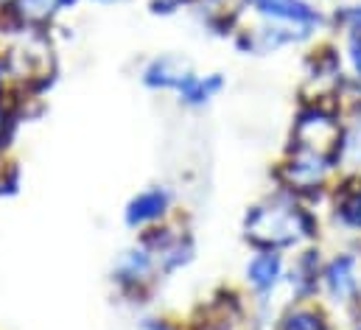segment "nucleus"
Masks as SVG:
<instances>
[{
    "mask_svg": "<svg viewBox=\"0 0 361 330\" xmlns=\"http://www.w3.org/2000/svg\"><path fill=\"white\" fill-rule=\"evenodd\" d=\"M317 221L314 216L300 207L288 196H274L269 202L252 207L244 221V236L258 249H288L297 247L300 241L314 238Z\"/></svg>",
    "mask_w": 361,
    "mask_h": 330,
    "instance_id": "1",
    "label": "nucleus"
},
{
    "mask_svg": "<svg viewBox=\"0 0 361 330\" xmlns=\"http://www.w3.org/2000/svg\"><path fill=\"white\" fill-rule=\"evenodd\" d=\"M174 210V190L169 185H149L137 190L126 207H123V224L129 230L146 233L152 227H160Z\"/></svg>",
    "mask_w": 361,
    "mask_h": 330,
    "instance_id": "2",
    "label": "nucleus"
},
{
    "mask_svg": "<svg viewBox=\"0 0 361 330\" xmlns=\"http://www.w3.org/2000/svg\"><path fill=\"white\" fill-rule=\"evenodd\" d=\"M157 274H163L160 260L146 244H135V247L123 249L118 255V260L112 263V280L118 283L121 291H140Z\"/></svg>",
    "mask_w": 361,
    "mask_h": 330,
    "instance_id": "3",
    "label": "nucleus"
},
{
    "mask_svg": "<svg viewBox=\"0 0 361 330\" xmlns=\"http://www.w3.org/2000/svg\"><path fill=\"white\" fill-rule=\"evenodd\" d=\"M267 23H277V25H286V28H294L305 37H311L319 23H322V14L317 6H311L308 0H261L252 6Z\"/></svg>",
    "mask_w": 361,
    "mask_h": 330,
    "instance_id": "4",
    "label": "nucleus"
},
{
    "mask_svg": "<svg viewBox=\"0 0 361 330\" xmlns=\"http://www.w3.org/2000/svg\"><path fill=\"white\" fill-rule=\"evenodd\" d=\"M196 73L190 59L182 56V54H157L152 56L143 71H140V82L146 90H154V92H177L182 84L188 82V76Z\"/></svg>",
    "mask_w": 361,
    "mask_h": 330,
    "instance_id": "5",
    "label": "nucleus"
},
{
    "mask_svg": "<svg viewBox=\"0 0 361 330\" xmlns=\"http://www.w3.org/2000/svg\"><path fill=\"white\" fill-rule=\"evenodd\" d=\"M244 277H247V286H250L261 300H267L271 291L283 283V277H286L283 255L274 252V249H258V252L247 260Z\"/></svg>",
    "mask_w": 361,
    "mask_h": 330,
    "instance_id": "6",
    "label": "nucleus"
},
{
    "mask_svg": "<svg viewBox=\"0 0 361 330\" xmlns=\"http://www.w3.org/2000/svg\"><path fill=\"white\" fill-rule=\"evenodd\" d=\"M356 257L342 252L331 257L322 269V286L334 302H350L359 294V271H356Z\"/></svg>",
    "mask_w": 361,
    "mask_h": 330,
    "instance_id": "7",
    "label": "nucleus"
},
{
    "mask_svg": "<svg viewBox=\"0 0 361 330\" xmlns=\"http://www.w3.org/2000/svg\"><path fill=\"white\" fill-rule=\"evenodd\" d=\"M224 87H227V82L221 73H190L188 82L182 84L174 95L185 109H204L221 95Z\"/></svg>",
    "mask_w": 361,
    "mask_h": 330,
    "instance_id": "8",
    "label": "nucleus"
},
{
    "mask_svg": "<svg viewBox=\"0 0 361 330\" xmlns=\"http://www.w3.org/2000/svg\"><path fill=\"white\" fill-rule=\"evenodd\" d=\"M6 11L20 23L42 25L59 14V0H11Z\"/></svg>",
    "mask_w": 361,
    "mask_h": 330,
    "instance_id": "9",
    "label": "nucleus"
},
{
    "mask_svg": "<svg viewBox=\"0 0 361 330\" xmlns=\"http://www.w3.org/2000/svg\"><path fill=\"white\" fill-rule=\"evenodd\" d=\"M280 330H328V322L314 308H291L280 319Z\"/></svg>",
    "mask_w": 361,
    "mask_h": 330,
    "instance_id": "10",
    "label": "nucleus"
},
{
    "mask_svg": "<svg viewBox=\"0 0 361 330\" xmlns=\"http://www.w3.org/2000/svg\"><path fill=\"white\" fill-rule=\"evenodd\" d=\"M336 219H339L345 227H350V230H361V190L348 193V196L339 202Z\"/></svg>",
    "mask_w": 361,
    "mask_h": 330,
    "instance_id": "11",
    "label": "nucleus"
},
{
    "mask_svg": "<svg viewBox=\"0 0 361 330\" xmlns=\"http://www.w3.org/2000/svg\"><path fill=\"white\" fill-rule=\"evenodd\" d=\"M339 23L348 31V39L361 42V6H348L339 11Z\"/></svg>",
    "mask_w": 361,
    "mask_h": 330,
    "instance_id": "12",
    "label": "nucleus"
},
{
    "mask_svg": "<svg viewBox=\"0 0 361 330\" xmlns=\"http://www.w3.org/2000/svg\"><path fill=\"white\" fill-rule=\"evenodd\" d=\"M348 56H350V65H353V71L359 73V79H361V42L348 39Z\"/></svg>",
    "mask_w": 361,
    "mask_h": 330,
    "instance_id": "13",
    "label": "nucleus"
},
{
    "mask_svg": "<svg viewBox=\"0 0 361 330\" xmlns=\"http://www.w3.org/2000/svg\"><path fill=\"white\" fill-rule=\"evenodd\" d=\"M143 330H177V325H171L169 319H160V317H146Z\"/></svg>",
    "mask_w": 361,
    "mask_h": 330,
    "instance_id": "14",
    "label": "nucleus"
},
{
    "mask_svg": "<svg viewBox=\"0 0 361 330\" xmlns=\"http://www.w3.org/2000/svg\"><path fill=\"white\" fill-rule=\"evenodd\" d=\"M345 152L350 154V160H356V163L361 160V126H359V132H356V138H353V140L345 146Z\"/></svg>",
    "mask_w": 361,
    "mask_h": 330,
    "instance_id": "15",
    "label": "nucleus"
},
{
    "mask_svg": "<svg viewBox=\"0 0 361 330\" xmlns=\"http://www.w3.org/2000/svg\"><path fill=\"white\" fill-rule=\"evenodd\" d=\"M6 109H3V101H0V143H3V132H6Z\"/></svg>",
    "mask_w": 361,
    "mask_h": 330,
    "instance_id": "16",
    "label": "nucleus"
},
{
    "mask_svg": "<svg viewBox=\"0 0 361 330\" xmlns=\"http://www.w3.org/2000/svg\"><path fill=\"white\" fill-rule=\"evenodd\" d=\"M98 6H121V3H129V0H92Z\"/></svg>",
    "mask_w": 361,
    "mask_h": 330,
    "instance_id": "17",
    "label": "nucleus"
},
{
    "mask_svg": "<svg viewBox=\"0 0 361 330\" xmlns=\"http://www.w3.org/2000/svg\"><path fill=\"white\" fill-rule=\"evenodd\" d=\"M3 87H6V68H3V62H0V95H3Z\"/></svg>",
    "mask_w": 361,
    "mask_h": 330,
    "instance_id": "18",
    "label": "nucleus"
},
{
    "mask_svg": "<svg viewBox=\"0 0 361 330\" xmlns=\"http://www.w3.org/2000/svg\"><path fill=\"white\" fill-rule=\"evenodd\" d=\"M255 3H261V0H250V6H255Z\"/></svg>",
    "mask_w": 361,
    "mask_h": 330,
    "instance_id": "19",
    "label": "nucleus"
},
{
    "mask_svg": "<svg viewBox=\"0 0 361 330\" xmlns=\"http://www.w3.org/2000/svg\"><path fill=\"white\" fill-rule=\"evenodd\" d=\"M356 330H361V319H359V325H356Z\"/></svg>",
    "mask_w": 361,
    "mask_h": 330,
    "instance_id": "20",
    "label": "nucleus"
}]
</instances>
